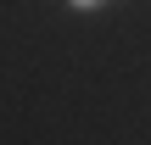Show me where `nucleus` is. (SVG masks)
<instances>
[{
    "instance_id": "nucleus-1",
    "label": "nucleus",
    "mask_w": 151,
    "mask_h": 145,
    "mask_svg": "<svg viewBox=\"0 0 151 145\" xmlns=\"http://www.w3.org/2000/svg\"><path fill=\"white\" fill-rule=\"evenodd\" d=\"M67 6H78V11H95V6H106V0H67Z\"/></svg>"
}]
</instances>
